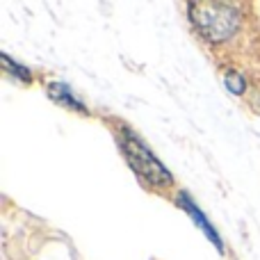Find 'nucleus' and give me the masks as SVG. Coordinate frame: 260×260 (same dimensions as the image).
Instances as JSON below:
<instances>
[{
  "mask_svg": "<svg viewBox=\"0 0 260 260\" xmlns=\"http://www.w3.org/2000/svg\"><path fill=\"white\" fill-rule=\"evenodd\" d=\"M189 21L210 44H224L240 30V9L229 3H189Z\"/></svg>",
  "mask_w": 260,
  "mask_h": 260,
  "instance_id": "obj_1",
  "label": "nucleus"
},
{
  "mask_svg": "<svg viewBox=\"0 0 260 260\" xmlns=\"http://www.w3.org/2000/svg\"><path fill=\"white\" fill-rule=\"evenodd\" d=\"M48 94H50V99H53L55 103H62V105H67V108L78 110V112H82V114L87 112L85 105H82L80 101L71 94V89H69L67 85H62V82H50V85H48Z\"/></svg>",
  "mask_w": 260,
  "mask_h": 260,
  "instance_id": "obj_4",
  "label": "nucleus"
},
{
  "mask_svg": "<svg viewBox=\"0 0 260 260\" xmlns=\"http://www.w3.org/2000/svg\"><path fill=\"white\" fill-rule=\"evenodd\" d=\"M226 85H229V89L233 91V94H242V91L247 89V82H244L242 73H238V71L226 73Z\"/></svg>",
  "mask_w": 260,
  "mask_h": 260,
  "instance_id": "obj_6",
  "label": "nucleus"
},
{
  "mask_svg": "<svg viewBox=\"0 0 260 260\" xmlns=\"http://www.w3.org/2000/svg\"><path fill=\"white\" fill-rule=\"evenodd\" d=\"M3 64H5V69H7V71H12L14 76H18L23 82H30V80H32L30 71H27L25 67H21V64L12 62V59H9V55H5V53H3Z\"/></svg>",
  "mask_w": 260,
  "mask_h": 260,
  "instance_id": "obj_5",
  "label": "nucleus"
},
{
  "mask_svg": "<svg viewBox=\"0 0 260 260\" xmlns=\"http://www.w3.org/2000/svg\"><path fill=\"white\" fill-rule=\"evenodd\" d=\"M119 142H121L130 167H133L148 185H153V187H167V185H171V174L165 169V165L139 142V137H135L130 130L123 128Z\"/></svg>",
  "mask_w": 260,
  "mask_h": 260,
  "instance_id": "obj_2",
  "label": "nucleus"
},
{
  "mask_svg": "<svg viewBox=\"0 0 260 260\" xmlns=\"http://www.w3.org/2000/svg\"><path fill=\"white\" fill-rule=\"evenodd\" d=\"M176 201H178V206L183 208V210L187 212L189 217H192V219H194V224H197L199 229H201L203 233H206V238L210 240V242L215 244V247L219 249V251H224V242H221L219 233H217V231H215V226H212L210 221L206 219V215H203V212L199 210V206H197V203H194L192 199H189V194H187V192H180Z\"/></svg>",
  "mask_w": 260,
  "mask_h": 260,
  "instance_id": "obj_3",
  "label": "nucleus"
}]
</instances>
